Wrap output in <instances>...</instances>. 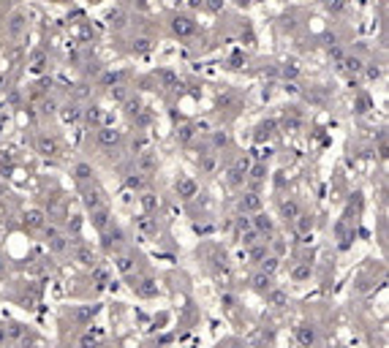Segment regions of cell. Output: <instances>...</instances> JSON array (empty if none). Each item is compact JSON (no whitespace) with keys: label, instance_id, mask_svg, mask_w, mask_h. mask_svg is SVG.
<instances>
[{"label":"cell","instance_id":"cell-12","mask_svg":"<svg viewBox=\"0 0 389 348\" xmlns=\"http://www.w3.org/2000/svg\"><path fill=\"white\" fill-rule=\"evenodd\" d=\"M90 220H93V226L98 231H106L109 229V226H112V213H109V207H98V210H93V213H90Z\"/></svg>","mask_w":389,"mask_h":348},{"label":"cell","instance_id":"cell-40","mask_svg":"<svg viewBox=\"0 0 389 348\" xmlns=\"http://www.w3.org/2000/svg\"><path fill=\"white\" fill-rule=\"evenodd\" d=\"M68 229L74 231V234H79V229H82V218H79V215H71L68 218Z\"/></svg>","mask_w":389,"mask_h":348},{"label":"cell","instance_id":"cell-11","mask_svg":"<svg viewBox=\"0 0 389 348\" xmlns=\"http://www.w3.org/2000/svg\"><path fill=\"white\" fill-rule=\"evenodd\" d=\"M174 190H177L180 199H194V196H199V183H196L194 177H180L177 185H174Z\"/></svg>","mask_w":389,"mask_h":348},{"label":"cell","instance_id":"cell-34","mask_svg":"<svg viewBox=\"0 0 389 348\" xmlns=\"http://www.w3.org/2000/svg\"><path fill=\"white\" fill-rule=\"evenodd\" d=\"M101 117H104V114H101V107H87L84 109V120H87L90 125H98Z\"/></svg>","mask_w":389,"mask_h":348},{"label":"cell","instance_id":"cell-33","mask_svg":"<svg viewBox=\"0 0 389 348\" xmlns=\"http://www.w3.org/2000/svg\"><path fill=\"white\" fill-rule=\"evenodd\" d=\"M343 68H346L348 74H360L362 68H365V65H362V60H360V57H346V60H343Z\"/></svg>","mask_w":389,"mask_h":348},{"label":"cell","instance_id":"cell-10","mask_svg":"<svg viewBox=\"0 0 389 348\" xmlns=\"http://www.w3.org/2000/svg\"><path fill=\"white\" fill-rule=\"evenodd\" d=\"M250 226H253V229L259 231L261 237H272V231H275V220H272L267 213H253Z\"/></svg>","mask_w":389,"mask_h":348},{"label":"cell","instance_id":"cell-26","mask_svg":"<svg viewBox=\"0 0 389 348\" xmlns=\"http://www.w3.org/2000/svg\"><path fill=\"white\" fill-rule=\"evenodd\" d=\"M125 188H128V190H144V174L131 171L128 177H125Z\"/></svg>","mask_w":389,"mask_h":348},{"label":"cell","instance_id":"cell-9","mask_svg":"<svg viewBox=\"0 0 389 348\" xmlns=\"http://www.w3.org/2000/svg\"><path fill=\"white\" fill-rule=\"evenodd\" d=\"M248 283H250V289L256 291V294H261L264 296L267 291L272 289V286H275V280H272V275H267V272H253V275H250V280H248Z\"/></svg>","mask_w":389,"mask_h":348},{"label":"cell","instance_id":"cell-13","mask_svg":"<svg viewBox=\"0 0 389 348\" xmlns=\"http://www.w3.org/2000/svg\"><path fill=\"white\" fill-rule=\"evenodd\" d=\"M275 134H278V123H275V120H264V123H259L253 139H256V144H264V142H270Z\"/></svg>","mask_w":389,"mask_h":348},{"label":"cell","instance_id":"cell-39","mask_svg":"<svg viewBox=\"0 0 389 348\" xmlns=\"http://www.w3.org/2000/svg\"><path fill=\"white\" fill-rule=\"evenodd\" d=\"M134 52H139V54L150 52V41H147V38H136V41H134Z\"/></svg>","mask_w":389,"mask_h":348},{"label":"cell","instance_id":"cell-2","mask_svg":"<svg viewBox=\"0 0 389 348\" xmlns=\"http://www.w3.org/2000/svg\"><path fill=\"white\" fill-rule=\"evenodd\" d=\"M95 142H98V147L104 150H114L120 142H123V134L114 128H106V125H98V131H95Z\"/></svg>","mask_w":389,"mask_h":348},{"label":"cell","instance_id":"cell-6","mask_svg":"<svg viewBox=\"0 0 389 348\" xmlns=\"http://www.w3.org/2000/svg\"><path fill=\"white\" fill-rule=\"evenodd\" d=\"M98 310H101L98 305H82V307H74V310H71V321H74V324H79V326H87L90 321H93L95 316H98Z\"/></svg>","mask_w":389,"mask_h":348},{"label":"cell","instance_id":"cell-7","mask_svg":"<svg viewBox=\"0 0 389 348\" xmlns=\"http://www.w3.org/2000/svg\"><path fill=\"white\" fill-rule=\"evenodd\" d=\"M22 223H25V229H28V231H41L44 226H47V213H44V210H38V207H33V210H28V213H25Z\"/></svg>","mask_w":389,"mask_h":348},{"label":"cell","instance_id":"cell-38","mask_svg":"<svg viewBox=\"0 0 389 348\" xmlns=\"http://www.w3.org/2000/svg\"><path fill=\"white\" fill-rule=\"evenodd\" d=\"M158 77H161V82H164V87H174V84H177V77L171 71H161Z\"/></svg>","mask_w":389,"mask_h":348},{"label":"cell","instance_id":"cell-24","mask_svg":"<svg viewBox=\"0 0 389 348\" xmlns=\"http://www.w3.org/2000/svg\"><path fill=\"white\" fill-rule=\"evenodd\" d=\"M101 234H104V248H106V250H112L114 245L123 240V231H120V229H112V226H109L106 231H101Z\"/></svg>","mask_w":389,"mask_h":348},{"label":"cell","instance_id":"cell-23","mask_svg":"<svg viewBox=\"0 0 389 348\" xmlns=\"http://www.w3.org/2000/svg\"><path fill=\"white\" fill-rule=\"evenodd\" d=\"M47 245H49L52 253H65V250L71 248V240L65 234H57V237H52V240H47Z\"/></svg>","mask_w":389,"mask_h":348},{"label":"cell","instance_id":"cell-35","mask_svg":"<svg viewBox=\"0 0 389 348\" xmlns=\"http://www.w3.org/2000/svg\"><path fill=\"white\" fill-rule=\"evenodd\" d=\"M194 134H196L194 125H180V128H177V139H180L183 144H188L191 139H194Z\"/></svg>","mask_w":389,"mask_h":348},{"label":"cell","instance_id":"cell-14","mask_svg":"<svg viewBox=\"0 0 389 348\" xmlns=\"http://www.w3.org/2000/svg\"><path fill=\"white\" fill-rule=\"evenodd\" d=\"M171 30H174V36L188 38L191 33L196 30V25H194V19H191V17H174V19H171Z\"/></svg>","mask_w":389,"mask_h":348},{"label":"cell","instance_id":"cell-28","mask_svg":"<svg viewBox=\"0 0 389 348\" xmlns=\"http://www.w3.org/2000/svg\"><path fill=\"white\" fill-rule=\"evenodd\" d=\"M25 335H28V329H25L22 324H17V321L6 324V337H8V340H22Z\"/></svg>","mask_w":389,"mask_h":348},{"label":"cell","instance_id":"cell-16","mask_svg":"<svg viewBox=\"0 0 389 348\" xmlns=\"http://www.w3.org/2000/svg\"><path fill=\"white\" fill-rule=\"evenodd\" d=\"M82 201H84V207H87V213H93V210L104 207V196H101V190L98 188H90V185L82 190Z\"/></svg>","mask_w":389,"mask_h":348},{"label":"cell","instance_id":"cell-45","mask_svg":"<svg viewBox=\"0 0 389 348\" xmlns=\"http://www.w3.org/2000/svg\"><path fill=\"white\" fill-rule=\"evenodd\" d=\"M221 302H223L226 307H234V296H231V294H223V296H221Z\"/></svg>","mask_w":389,"mask_h":348},{"label":"cell","instance_id":"cell-20","mask_svg":"<svg viewBox=\"0 0 389 348\" xmlns=\"http://www.w3.org/2000/svg\"><path fill=\"white\" fill-rule=\"evenodd\" d=\"M248 256H250V261H253V264H259V261L264 259V256H270V242H267V240H261V242H256V245H250Z\"/></svg>","mask_w":389,"mask_h":348},{"label":"cell","instance_id":"cell-4","mask_svg":"<svg viewBox=\"0 0 389 348\" xmlns=\"http://www.w3.org/2000/svg\"><path fill=\"white\" fill-rule=\"evenodd\" d=\"M294 337H297V343H300L302 348H313V346H316V340H318V332H316V326H313V324H307V321H305V324H300L294 329Z\"/></svg>","mask_w":389,"mask_h":348},{"label":"cell","instance_id":"cell-22","mask_svg":"<svg viewBox=\"0 0 389 348\" xmlns=\"http://www.w3.org/2000/svg\"><path fill=\"white\" fill-rule=\"evenodd\" d=\"M60 117H63L65 125H71V123H77V120L82 117V109H79L77 104H65V107L60 109Z\"/></svg>","mask_w":389,"mask_h":348},{"label":"cell","instance_id":"cell-25","mask_svg":"<svg viewBox=\"0 0 389 348\" xmlns=\"http://www.w3.org/2000/svg\"><path fill=\"white\" fill-rule=\"evenodd\" d=\"M74 174H77V180H79V183H90L95 171H93V166H90V163H84V161H82V163H77V166H74Z\"/></svg>","mask_w":389,"mask_h":348},{"label":"cell","instance_id":"cell-37","mask_svg":"<svg viewBox=\"0 0 389 348\" xmlns=\"http://www.w3.org/2000/svg\"><path fill=\"white\" fill-rule=\"evenodd\" d=\"M367 79H370V82H376V79H381V65L378 63H367Z\"/></svg>","mask_w":389,"mask_h":348},{"label":"cell","instance_id":"cell-32","mask_svg":"<svg viewBox=\"0 0 389 348\" xmlns=\"http://www.w3.org/2000/svg\"><path fill=\"white\" fill-rule=\"evenodd\" d=\"M259 237H261V234H259V231H256V229H245V231H240V242H242V245H245V248H250V245H256V242H261Z\"/></svg>","mask_w":389,"mask_h":348},{"label":"cell","instance_id":"cell-27","mask_svg":"<svg viewBox=\"0 0 389 348\" xmlns=\"http://www.w3.org/2000/svg\"><path fill=\"white\" fill-rule=\"evenodd\" d=\"M22 30H25V17L22 14H14L11 22H8V36L17 38V36H22Z\"/></svg>","mask_w":389,"mask_h":348},{"label":"cell","instance_id":"cell-36","mask_svg":"<svg viewBox=\"0 0 389 348\" xmlns=\"http://www.w3.org/2000/svg\"><path fill=\"white\" fill-rule=\"evenodd\" d=\"M79 348H98V337H95L93 332H84V335L79 337Z\"/></svg>","mask_w":389,"mask_h":348},{"label":"cell","instance_id":"cell-21","mask_svg":"<svg viewBox=\"0 0 389 348\" xmlns=\"http://www.w3.org/2000/svg\"><path fill=\"white\" fill-rule=\"evenodd\" d=\"M264 299H267V305H272V307H283L289 296H286V291H283V289H275V286H272V289L264 294Z\"/></svg>","mask_w":389,"mask_h":348},{"label":"cell","instance_id":"cell-19","mask_svg":"<svg viewBox=\"0 0 389 348\" xmlns=\"http://www.w3.org/2000/svg\"><path fill=\"white\" fill-rule=\"evenodd\" d=\"M291 223H294V229H297V234H310L313 231V215H307V213H300L297 215L294 220H291Z\"/></svg>","mask_w":389,"mask_h":348},{"label":"cell","instance_id":"cell-18","mask_svg":"<svg viewBox=\"0 0 389 348\" xmlns=\"http://www.w3.org/2000/svg\"><path fill=\"white\" fill-rule=\"evenodd\" d=\"M139 201H141V210H144V215H153V213H158V196L153 193V190H144V193L139 196Z\"/></svg>","mask_w":389,"mask_h":348},{"label":"cell","instance_id":"cell-42","mask_svg":"<svg viewBox=\"0 0 389 348\" xmlns=\"http://www.w3.org/2000/svg\"><path fill=\"white\" fill-rule=\"evenodd\" d=\"M30 68H33V71H41V68H44V54H41V52L35 54V60H33V65H30Z\"/></svg>","mask_w":389,"mask_h":348},{"label":"cell","instance_id":"cell-5","mask_svg":"<svg viewBox=\"0 0 389 348\" xmlns=\"http://www.w3.org/2000/svg\"><path fill=\"white\" fill-rule=\"evenodd\" d=\"M35 150H38L44 158H57V155H60L57 139H55V136H47V134H41L38 139H35Z\"/></svg>","mask_w":389,"mask_h":348},{"label":"cell","instance_id":"cell-1","mask_svg":"<svg viewBox=\"0 0 389 348\" xmlns=\"http://www.w3.org/2000/svg\"><path fill=\"white\" fill-rule=\"evenodd\" d=\"M71 259L77 261L79 267H87V269H93L95 267V253H93V248H87L84 242H79V240H74V245H71Z\"/></svg>","mask_w":389,"mask_h":348},{"label":"cell","instance_id":"cell-44","mask_svg":"<svg viewBox=\"0 0 389 348\" xmlns=\"http://www.w3.org/2000/svg\"><path fill=\"white\" fill-rule=\"evenodd\" d=\"M367 107H370V98H367V95H360V109H357V112H367Z\"/></svg>","mask_w":389,"mask_h":348},{"label":"cell","instance_id":"cell-46","mask_svg":"<svg viewBox=\"0 0 389 348\" xmlns=\"http://www.w3.org/2000/svg\"><path fill=\"white\" fill-rule=\"evenodd\" d=\"M8 337H6V324H0V346H6Z\"/></svg>","mask_w":389,"mask_h":348},{"label":"cell","instance_id":"cell-43","mask_svg":"<svg viewBox=\"0 0 389 348\" xmlns=\"http://www.w3.org/2000/svg\"><path fill=\"white\" fill-rule=\"evenodd\" d=\"M212 142H215V147H226L229 139H226V134H215V136H212Z\"/></svg>","mask_w":389,"mask_h":348},{"label":"cell","instance_id":"cell-8","mask_svg":"<svg viewBox=\"0 0 389 348\" xmlns=\"http://www.w3.org/2000/svg\"><path fill=\"white\" fill-rule=\"evenodd\" d=\"M134 291L141 296V299H153V296H158V280L155 277H139L134 283Z\"/></svg>","mask_w":389,"mask_h":348},{"label":"cell","instance_id":"cell-30","mask_svg":"<svg viewBox=\"0 0 389 348\" xmlns=\"http://www.w3.org/2000/svg\"><path fill=\"white\" fill-rule=\"evenodd\" d=\"M291 277H294L297 283L307 280V277H310V261H302V264H297L294 269H291Z\"/></svg>","mask_w":389,"mask_h":348},{"label":"cell","instance_id":"cell-3","mask_svg":"<svg viewBox=\"0 0 389 348\" xmlns=\"http://www.w3.org/2000/svg\"><path fill=\"white\" fill-rule=\"evenodd\" d=\"M237 207H240V213H242V215L261 213V196L256 193V190H248V193H242V196H240Z\"/></svg>","mask_w":389,"mask_h":348},{"label":"cell","instance_id":"cell-47","mask_svg":"<svg viewBox=\"0 0 389 348\" xmlns=\"http://www.w3.org/2000/svg\"><path fill=\"white\" fill-rule=\"evenodd\" d=\"M3 196H6V185L0 183V199H3Z\"/></svg>","mask_w":389,"mask_h":348},{"label":"cell","instance_id":"cell-31","mask_svg":"<svg viewBox=\"0 0 389 348\" xmlns=\"http://www.w3.org/2000/svg\"><path fill=\"white\" fill-rule=\"evenodd\" d=\"M278 261H280L278 256H264V259L259 261V269L267 272V275H275L278 272Z\"/></svg>","mask_w":389,"mask_h":348},{"label":"cell","instance_id":"cell-41","mask_svg":"<svg viewBox=\"0 0 389 348\" xmlns=\"http://www.w3.org/2000/svg\"><path fill=\"white\" fill-rule=\"evenodd\" d=\"M201 169L204 171H215V158H212V155H204V158H201Z\"/></svg>","mask_w":389,"mask_h":348},{"label":"cell","instance_id":"cell-17","mask_svg":"<svg viewBox=\"0 0 389 348\" xmlns=\"http://www.w3.org/2000/svg\"><path fill=\"white\" fill-rule=\"evenodd\" d=\"M300 213H302V204H300L297 199H283V201H280V215H283L286 220H294Z\"/></svg>","mask_w":389,"mask_h":348},{"label":"cell","instance_id":"cell-29","mask_svg":"<svg viewBox=\"0 0 389 348\" xmlns=\"http://www.w3.org/2000/svg\"><path fill=\"white\" fill-rule=\"evenodd\" d=\"M134 267H136V264H134V256H131V253H120V256H117V269L123 272V275H131V272H134Z\"/></svg>","mask_w":389,"mask_h":348},{"label":"cell","instance_id":"cell-15","mask_svg":"<svg viewBox=\"0 0 389 348\" xmlns=\"http://www.w3.org/2000/svg\"><path fill=\"white\" fill-rule=\"evenodd\" d=\"M158 169V158L153 153H136V171L139 174H150Z\"/></svg>","mask_w":389,"mask_h":348}]
</instances>
